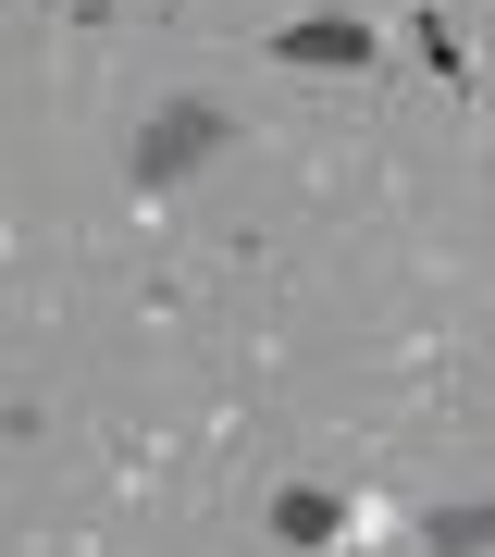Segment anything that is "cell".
I'll return each instance as SVG.
<instances>
[{
    "label": "cell",
    "mask_w": 495,
    "mask_h": 557,
    "mask_svg": "<svg viewBox=\"0 0 495 557\" xmlns=\"http://www.w3.org/2000/svg\"><path fill=\"white\" fill-rule=\"evenodd\" d=\"M273 50H285V62H359V50H372V25H347V13H310V25H285Z\"/></svg>",
    "instance_id": "2"
},
{
    "label": "cell",
    "mask_w": 495,
    "mask_h": 557,
    "mask_svg": "<svg viewBox=\"0 0 495 557\" xmlns=\"http://www.w3.org/2000/svg\"><path fill=\"white\" fill-rule=\"evenodd\" d=\"M273 533H285V545H322V533H335V496H310V483H297V496L273 508Z\"/></svg>",
    "instance_id": "3"
},
{
    "label": "cell",
    "mask_w": 495,
    "mask_h": 557,
    "mask_svg": "<svg viewBox=\"0 0 495 557\" xmlns=\"http://www.w3.org/2000/svg\"><path fill=\"white\" fill-rule=\"evenodd\" d=\"M198 149H223V112H211V100H174V112H161V137H137V174H149V186H174Z\"/></svg>",
    "instance_id": "1"
}]
</instances>
